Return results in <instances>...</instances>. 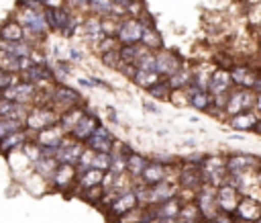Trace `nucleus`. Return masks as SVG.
<instances>
[{
	"label": "nucleus",
	"mask_w": 261,
	"mask_h": 223,
	"mask_svg": "<svg viewBox=\"0 0 261 223\" xmlns=\"http://www.w3.org/2000/svg\"><path fill=\"white\" fill-rule=\"evenodd\" d=\"M159 80H161V76H159L157 72H141V70H137L130 82H133L135 86H139V88L147 90V88H151L153 84H157Z\"/></svg>",
	"instance_id": "e433bc0d"
},
{
	"label": "nucleus",
	"mask_w": 261,
	"mask_h": 223,
	"mask_svg": "<svg viewBox=\"0 0 261 223\" xmlns=\"http://www.w3.org/2000/svg\"><path fill=\"white\" fill-rule=\"evenodd\" d=\"M190 76H192V72H190V63H184L175 74L167 76L165 82H167L169 90H186V88L190 86Z\"/></svg>",
	"instance_id": "7c9ffc66"
},
{
	"label": "nucleus",
	"mask_w": 261,
	"mask_h": 223,
	"mask_svg": "<svg viewBox=\"0 0 261 223\" xmlns=\"http://www.w3.org/2000/svg\"><path fill=\"white\" fill-rule=\"evenodd\" d=\"M24 31V37L27 41H41L47 37L49 33V27H47V20H45V14L43 10H27V8H20L18 12H14L12 16ZM35 45V43H33Z\"/></svg>",
	"instance_id": "f03ea898"
},
{
	"label": "nucleus",
	"mask_w": 261,
	"mask_h": 223,
	"mask_svg": "<svg viewBox=\"0 0 261 223\" xmlns=\"http://www.w3.org/2000/svg\"><path fill=\"white\" fill-rule=\"evenodd\" d=\"M98 55H100V63L106 65V68H110V70H118V68L122 65L118 49H108V51H102V53H98Z\"/></svg>",
	"instance_id": "ea45409f"
},
{
	"label": "nucleus",
	"mask_w": 261,
	"mask_h": 223,
	"mask_svg": "<svg viewBox=\"0 0 261 223\" xmlns=\"http://www.w3.org/2000/svg\"><path fill=\"white\" fill-rule=\"evenodd\" d=\"M77 84L84 86V88H104V90H110V84L104 82L102 78H96V76H90V78H77Z\"/></svg>",
	"instance_id": "c03bdc74"
},
{
	"label": "nucleus",
	"mask_w": 261,
	"mask_h": 223,
	"mask_svg": "<svg viewBox=\"0 0 261 223\" xmlns=\"http://www.w3.org/2000/svg\"><path fill=\"white\" fill-rule=\"evenodd\" d=\"M177 219H179L181 223H194V221H200L202 215H200V211H198V207H196L194 200H181ZM202 221H204V219H202Z\"/></svg>",
	"instance_id": "c9c22d12"
},
{
	"label": "nucleus",
	"mask_w": 261,
	"mask_h": 223,
	"mask_svg": "<svg viewBox=\"0 0 261 223\" xmlns=\"http://www.w3.org/2000/svg\"><path fill=\"white\" fill-rule=\"evenodd\" d=\"M29 139H31V133H27L24 129H22V131H16V133H12V135H8V137H4V139H0V155L10 158L12 153L20 151V147H22Z\"/></svg>",
	"instance_id": "393cba45"
},
{
	"label": "nucleus",
	"mask_w": 261,
	"mask_h": 223,
	"mask_svg": "<svg viewBox=\"0 0 261 223\" xmlns=\"http://www.w3.org/2000/svg\"><path fill=\"white\" fill-rule=\"evenodd\" d=\"M230 80H232V86L237 88H251L253 90V84L257 80V74L259 70L253 68L251 63H245V61H237L230 65Z\"/></svg>",
	"instance_id": "4468645a"
},
{
	"label": "nucleus",
	"mask_w": 261,
	"mask_h": 223,
	"mask_svg": "<svg viewBox=\"0 0 261 223\" xmlns=\"http://www.w3.org/2000/svg\"><path fill=\"white\" fill-rule=\"evenodd\" d=\"M39 4H43V6H57L55 4V0H37Z\"/></svg>",
	"instance_id": "864d4df0"
},
{
	"label": "nucleus",
	"mask_w": 261,
	"mask_h": 223,
	"mask_svg": "<svg viewBox=\"0 0 261 223\" xmlns=\"http://www.w3.org/2000/svg\"><path fill=\"white\" fill-rule=\"evenodd\" d=\"M179 207H181V198H179V196H171V198H167V200H163V203L151 205L153 215H155V221H157V219H171V217H177Z\"/></svg>",
	"instance_id": "a878e982"
},
{
	"label": "nucleus",
	"mask_w": 261,
	"mask_h": 223,
	"mask_svg": "<svg viewBox=\"0 0 261 223\" xmlns=\"http://www.w3.org/2000/svg\"><path fill=\"white\" fill-rule=\"evenodd\" d=\"M145 92H147V96H149V98H153V100H167L171 90H169V86H167L165 78H161L157 84H153V86H151V88H147Z\"/></svg>",
	"instance_id": "4c0bfd02"
},
{
	"label": "nucleus",
	"mask_w": 261,
	"mask_h": 223,
	"mask_svg": "<svg viewBox=\"0 0 261 223\" xmlns=\"http://www.w3.org/2000/svg\"><path fill=\"white\" fill-rule=\"evenodd\" d=\"M226 158V174H247V172H255L259 166V158L253 153H228Z\"/></svg>",
	"instance_id": "ddd939ff"
},
{
	"label": "nucleus",
	"mask_w": 261,
	"mask_h": 223,
	"mask_svg": "<svg viewBox=\"0 0 261 223\" xmlns=\"http://www.w3.org/2000/svg\"><path fill=\"white\" fill-rule=\"evenodd\" d=\"M43 14H45V20H47L49 31L59 33L65 39L77 35L80 20L71 14V10H67L63 6H45L43 8Z\"/></svg>",
	"instance_id": "f257e3e1"
},
{
	"label": "nucleus",
	"mask_w": 261,
	"mask_h": 223,
	"mask_svg": "<svg viewBox=\"0 0 261 223\" xmlns=\"http://www.w3.org/2000/svg\"><path fill=\"white\" fill-rule=\"evenodd\" d=\"M232 223H253V221H245V219H239V217H234V221Z\"/></svg>",
	"instance_id": "5fc2aeb1"
},
{
	"label": "nucleus",
	"mask_w": 261,
	"mask_h": 223,
	"mask_svg": "<svg viewBox=\"0 0 261 223\" xmlns=\"http://www.w3.org/2000/svg\"><path fill=\"white\" fill-rule=\"evenodd\" d=\"M24 125H22V119H2L0 117V139L16 133V131H22Z\"/></svg>",
	"instance_id": "58836bf2"
},
{
	"label": "nucleus",
	"mask_w": 261,
	"mask_h": 223,
	"mask_svg": "<svg viewBox=\"0 0 261 223\" xmlns=\"http://www.w3.org/2000/svg\"><path fill=\"white\" fill-rule=\"evenodd\" d=\"M155 223H181L177 217H171V219H157Z\"/></svg>",
	"instance_id": "8fccbe9b"
},
{
	"label": "nucleus",
	"mask_w": 261,
	"mask_h": 223,
	"mask_svg": "<svg viewBox=\"0 0 261 223\" xmlns=\"http://www.w3.org/2000/svg\"><path fill=\"white\" fill-rule=\"evenodd\" d=\"M77 194H80L86 203H90V205H96V207H98V203H100V198H102V194H104V186H102V184H98V186H90V188L77 190Z\"/></svg>",
	"instance_id": "a19ab883"
},
{
	"label": "nucleus",
	"mask_w": 261,
	"mask_h": 223,
	"mask_svg": "<svg viewBox=\"0 0 261 223\" xmlns=\"http://www.w3.org/2000/svg\"><path fill=\"white\" fill-rule=\"evenodd\" d=\"M75 178H77L75 166L57 164L53 174H51V178H49V186L53 190H59V192H71L75 188Z\"/></svg>",
	"instance_id": "f8f14e48"
},
{
	"label": "nucleus",
	"mask_w": 261,
	"mask_h": 223,
	"mask_svg": "<svg viewBox=\"0 0 261 223\" xmlns=\"http://www.w3.org/2000/svg\"><path fill=\"white\" fill-rule=\"evenodd\" d=\"M57 121H59V110L53 104H33V106H29V110L22 119V125H24V131L33 135L41 129L57 125Z\"/></svg>",
	"instance_id": "7ed1b4c3"
},
{
	"label": "nucleus",
	"mask_w": 261,
	"mask_h": 223,
	"mask_svg": "<svg viewBox=\"0 0 261 223\" xmlns=\"http://www.w3.org/2000/svg\"><path fill=\"white\" fill-rule=\"evenodd\" d=\"M84 143L82 141H75V139H71L69 135L59 143V147L55 149V162L57 164H69V166H75L77 164V160H80V155H82V151H84Z\"/></svg>",
	"instance_id": "2eb2a0df"
},
{
	"label": "nucleus",
	"mask_w": 261,
	"mask_h": 223,
	"mask_svg": "<svg viewBox=\"0 0 261 223\" xmlns=\"http://www.w3.org/2000/svg\"><path fill=\"white\" fill-rule=\"evenodd\" d=\"M241 196H243V194H241L234 186H230L228 182L220 184V186L216 188V209H218V213L234 215V209H237Z\"/></svg>",
	"instance_id": "dca6fc26"
},
{
	"label": "nucleus",
	"mask_w": 261,
	"mask_h": 223,
	"mask_svg": "<svg viewBox=\"0 0 261 223\" xmlns=\"http://www.w3.org/2000/svg\"><path fill=\"white\" fill-rule=\"evenodd\" d=\"M39 94H41V86H35L31 82H24V80H16L10 88H6L0 96L2 98H8V100H14L18 104H24V106H33L39 102Z\"/></svg>",
	"instance_id": "423d86ee"
},
{
	"label": "nucleus",
	"mask_w": 261,
	"mask_h": 223,
	"mask_svg": "<svg viewBox=\"0 0 261 223\" xmlns=\"http://www.w3.org/2000/svg\"><path fill=\"white\" fill-rule=\"evenodd\" d=\"M253 133H255V135H261V117H259V121L255 123V127H253Z\"/></svg>",
	"instance_id": "603ef678"
},
{
	"label": "nucleus",
	"mask_w": 261,
	"mask_h": 223,
	"mask_svg": "<svg viewBox=\"0 0 261 223\" xmlns=\"http://www.w3.org/2000/svg\"><path fill=\"white\" fill-rule=\"evenodd\" d=\"M22 39H27L24 31L14 18L6 20L4 25H0V41H22Z\"/></svg>",
	"instance_id": "72a5a7b5"
},
{
	"label": "nucleus",
	"mask_w": 261,
	"mask_h": 223,
	"mask_svg": "<svg viewBox=\"0 0 261 223\" xmlns=\"http://www.w3.org/2000/svg\"><path fill=\"white\" fill-rule=\"evenodd\" d=\"M55 166H57L55 158H45V155H41L39 160H35V162L31 164L35 176H37V178H43V180H47V182H49V178H51Z\"/></svg>",
	"instance_id": "473e14b6"
},
{
	"label": "nucleus",
	"mask_w": 261,
	"mask_h": 223,
	"mask_svg": "<svg viewBox=\"0 0 261 223\" xmlns=\"http://www.w3.org/2000/svg\"><path fill=\"white\" fill-rule=\"evenodd\" d=\"M167 102H171L173 106L186 108V106H188V92H186V90H171Z\"/></svg>",
	"instance_id": "a18cd8bd"
},
{
	"label": "nucleus",
	"mask_w": 261,
	"mask_h": 223,
	"mask_svg": "<svg viewBox=\"0 0 261 223\" xmlns=\"http://www.w3.org/2000/svg\"><path fill=\"white\" fill-rule=\"evenodd\" d=\"M110 164H112V153H106V151H94L92 168L102 170V172H108V170H110Z\"/></svg>",
	"instance_id": "37998d69"
},
{
	"label": "nucleus",
	"mask_w": 261,
	"mask_h": 223,
	"mask_svg": "<svg viewBox=\"0 0 261 223\" xmlns=\"http://www.w3.org/2000/svg\"><path fill=\"white\" fill-rule=\"evenodd\" d=\"M259 113L255 110V108H251V110H243V113H239V115H232V117H226L224 121H226V125L230 127V129H234V131H253V127H255V123L259 121Z\"/></svg>",
	"instance_id": "b1692460"
},
{
	"label": "nucleus",
	"mask_w": 261,
	"mask_h": 223,
	"mask_svg": "<svg viewBox=\"0 0 261 223\" xmlns=\"http://www.w3.org/2000/svg\"><path fill=\"white\" fill-rule=\"evenodd\" d=\"M143 31H145V25L141 23V18L128 16V18H122L118 23V29H116L114 37L120 45H135V43H141Z\"/></svg>",
	"instance_id": "1a4fd4ad"
},
{
	"label": "nucleus",
	"mask_w": 261,
	"mask_h": 223,
	"mask_svg": "<svg viewBox=\"0 0 261 223\" xmlns=\"http://www.w3.org/2000/svg\"><path fill=\"white\" fill-rule=\"evenodd\" d=\"M255 110L261 115V92L257 94V98H255Z\"/></svg>",
	"instance_id": "3c124183"
},
{
	"label": "nucleus",
	"mask_w": 261,
	"mask_h": 223,
	"mask_svg": "<svg viewBox=\"0 0 261 223\" xmlns=\"http://www.w3.org/2000/svg\"><path fill=\"white\" fill-rule=\"evenodd\" d=\"M135 68L141 70V72H155V51H145L137 61H135Z\"/></svg>",
	"instance_id": "79ce46f5"
},
{
	"label": "nucleus",
	"mask_w": 261,
	"mask_h": 223,
	"mask_svg": "<svg viewBox=\"0 0 261 223\" xmlns=\"http://www.w3.org/2000/svg\"><path fill=\"white\" fill-rule=\"evenodd\" d=\"M234 217L245 219V221H257L261 217V198L255 196H241L237 209H234Z\"/></svg>",
	"instance_id": "5701e85b"
},
{
	"label": "nucleus",
	"mask_w": 261,
	"mask_h": 223,
	"mask_svg": "<svg viewBox=\"0 0 261 223\" xmlns=\"http://www.w3.org/2000/svg\"><path fill=\"white\" fill-rule=\"evenodd\" d=\"M49 96H51V104H53L59 113L65 110V108L84 104L82 92L75 90V88H71V86H67V84H51Z\"/></svg>",
	"instance_id": "0eeeda50"
},
{
	"label": "nucleus",
	"mask_w": 261,
	"mask_h": 223,
	"mask_svg": "<svg viewBox=\"0 0 261 223\" xmlns=\"http://www.w3.org/2000/svg\"><path fill=\"white\" fill-rule=\"evenodd\" d=\"M141 45H145L149 51H159L163 47V37L155 27H145L143 37H141Z\"/></svg>",
	"instance_id": "f704fd0d"
},
{
	"label": "nucleus",
	"mask_w": 261,
	"mask_h": 223,
	"mask_svg": "<svg viewBox=\"0 0 261 223\" xmlns=\"http://www.w3.org/2000/svg\"><path fill=\"white\" fill-rule=\"evenodd\" d=\"M86 113V106L84 104H80V106H71V108H65V110H61L59 113V121H57V125L61 127V131L65 133V135H69V131L75 127V123L82 119V115Z\"/></svg>",
	"instance_id": "bb28decb"
},
{
	"label": "nucleus",
	"mask_w": 261,
	"mask_h": 223,
	"mask_svg": "<svg viewBox=\"0 0 261 223\" xmlns=\"http://www.w3.org/2000/svg\"><path fill=\"white\" fill-rule=\"evenodd\" d=\"M255 223H261V217H259V219H257V221H255Z\"/></svg>",
	"instance_id": "6e6d98bb"
},
{
	"label": "nucleus",
	"mask_w": 261,
	"mask_h": 223,
	"mask_svg": "<svg viewBox=\"0 0 261 223\" xmlns=\"http://www.w3.org/2000/svg\"><path fill=\"white\" fill-rule=\"evenodd\" d=\"M27 110H29V106L0 96V117L2 119H24Z\"/></svg>",
	"instance_id": "2f4dec72"
},
{
	"label": "nucleus",
	"mask_w": 261,
	"mask_h": 223,
	"mask_svg": "<svg viewBox=\"0 0 261 223\" xmlns=\"http://www.w3.org/2000/svg\"><path fill=\"white\" fill-rule=\"evenodd\" d=\"M20 80L24 82H31L35 86H51L55 84V76H53V68L49 61H43V63H31L29 68H24L20 74H18Z\"/></svg>",
	"instance_id": "9b49d317"
},
{
	"label": "nucleus",
	"mask_w": 261,
	"mask_h": 223,
	"mask_svg": "<svg viewBox=\"0 0 261 223\" xmlns=\"http://www.w3.org/2000/svg\"><path fill=\"white\" fill-rule=\"evenodd\" d=\"M102 180H104V172L102 170H96V168L82 170V172H77L73 192L84 190V188H90V186H98V184H102Z\"/></svg>",
	"instance_id": "cd10ccee"
},
{
	"label": "nucleus",
	"mask_w": 261,
	"mask_h": 223,
	"mask_svg": "<svg viewBox=\"0 0 261 223\" xmlns=\"http://www.w3.org/2000/svg\"><path fill=\"white\" fill-rule=\"evenodd\" d=\"M200 172H202L204 184H210V186L218 188L220 184L226 182V158L224 155H218V153L204 155L202 158Z\"/></svg>",
	"instance_id": "39448f33"
},
{
	"label": "nucleus",
	"mask_w": 261,
	"mask_h": 223,
	"mask_svg": "<svg viewBox=\"0 0 261 223\" xmlns=\"http://www.w3.org/2000/svg\"><path fill=\"white\" fill-rule=\"evenodd\" d=\"M143 108H145V110H149V113H153V115H157V113H159V106H157V104H153L151 100H145V102H143Z\"/></svg>",
	"instance_id": "de8ad7c7"
},
{
	"label": "nucleus",
	"mask_w": 261,
	"mask_h": 223,
	"mask_svg": "<svg viewBox=\"0 0 261 223\" xmlns=\"http://www.w3.org/2000/svg\"><path fill=\"white\" fill-rule=\"evenodd\" d=\"M206 223H214V221H206Z\"/></svg>",
	"instance_id": "4d7b16f0"
},
{
	"label": "nucleus",
	"mask_w": 261,
	"mask_h": 223,
	"mask_svg": "<svg viewBox=\"0 0 261 223\" xmlns=\"http://www.w3.org/2000/svg\"><path fill=\"white\" fill-rule=\"evenodd\" d=\"M137 205H139L137 194L133 192V188H128V190L118 192L116 198L104 209V213H106V215L110 217V221H112L114 217H118V215H122V213H126V211H130V209H135Z\"/></svg>",
	"instance_id": "412c9836"
},
{
	"label": "nucleus",
	"mask_w": 261,
	"mask_h": 223,
	"mask_svg": "<svg viewBox=\"0 0 261 223\" xmlns=\"http://www.w3.org/2000/svg\"><path fill=\"white\" fill-rule=\"evenodd\" d=\"M116 72H120V74H122V76H124L126 80H133V76H135L137 68H135L133 63H122V65H120V68H118Z\"/></svg>",
	"instance_id": "49530a36"
},
{
	"label": "nucleus",
	"mask_w": 261,
	"mask_h": 223,
	"mask_svg": "<svg viewBox=\"0 0 261 223\" xmlns=\"http://www.w3.org/2000/svg\"><path fill=\"white\" fill-rule=\"evenodd\" d=\"M255 98H257V92H253L251 88H237L234 86L226 94V100H224V106H222L224 119L226 117H232V115H239L243 110L255 108Z\"/></svg>",
	"instance_id": "20e7f679"
},
{
	"label": "nucleus",
	"mask_w": 261,
	"mask_h": 223,
	"mask_svg": "<svg viewBox=\"0 0 261 223\" xmlns=\"http://www.w3.org/2000/svg\"><path fill=\"white\" fill-rule=\"evenodd\" d=\"M186 61L181 59L179 51L175 49H165L161 47L159 51H155V72L161 76V78H167L171 74H175Z\"/></svg>",
	"instance_id": "9d476101"
},
{
	"label": "nucleus",
	"mask_w": 261,
	"mask_h": 223,
	"mask_svg": "<svg viewBox=\"0 0 261 223\" xmlns=\"http://www.w3.org/2000/svg\"><path fill=\"white\" fill-rule=\"evenodd\" d=\"M194 203L202 215L204 221H214V217L218 215V209H216V188L210 186V184H202L196 194H194Z\"/></svg>",
	"instance_id": "6e6552de"
},
{
	"label": "nucleus",
	"mask_w": 261,
	"mask_h": 223,
	"mask_svg": "<svg viewBox=\"0 0 261 223\" xmlns=\"http://www.w3.org/2000/svg\"><path fill=\"white\" fill-rule=\"evenodd\" d=\"M0 49L10 53V55H14V57H18V59H22V57H31L33 55L35 45L31 41H27V39H22V41H0Z\"/></svg>",
	"instance_id": "c85d7f7f"
},
{
	"label": "nucleus",
	"mask_w": 261,
	"mask_h": 223,
	"mask_svg": "<svg viewBox=\"0 0 261 223\" xmlns=\"http://www.w3.org/2000/svg\"><path fill=\"white\" fill-rule=\"evenodd\" d=\"M98 125H100L98 115L86 108V113L82 115V119H80V121L75 123V127L69 131V137H71V139H75V141L86 143V139L96 131V127H98Z\"/></svg>",
	"instance_id": "6ab92c4d"
},
{
	"label": "nucleus",
	"mask_w": 261,
	"mask_h": 223,
	"mask_svg": "<svg viewBox=\"0 0 261 223\" xmlns=\"http://www.w3.org/2000/svg\"><path fill=\"white\" fill-rule=\"evenodd\" d=\"M114 141H116V137H114V133L106 127V125H98L96 127V131L86 139V147H90L92 151H106V153H110L112 149H114Z\"/></svg>",
	"instance_id": "f3484780"
},
{
	"label": "nucleus",
	"mask_w": 261,
	"mask_h": 223,
	"mask_svg": "<svg viewBox=\"0 0 261 223\" xmlns=\"http://www.w3.org/2000/svg\"><path fill=\"white\" fill-rule=\"evenodd\" d=\"M234 86H232V80H230V72L224 70V68H216L210 72L208 76V86L206 90L212 94V96H220V94H226L230 92Z\"/></svg>",
	"instance_id": "a211bd4d"
},
{
	"label": "nucleus",
	"mask_w": 261,
	"mask_h": 223,
	"mask_svg": "<svg viewBox=\"0 0 261 223\" xmlns=\"http://www.w3.org/2000/svg\"><path fill=\"white\" fill-rule=\"evenodd\" d=\"M186 92H188V106H192L200 113H210V108L214 106V96L208 90L188 86Z\"/></svg>",
	"instance_id": "4be33fe9"
},
{
	"label": "nucleus",
	"mask_w": 261,
	"mask_h": 223,
	"mask_svg": "<svg viewBox=\"0 0 261 223\" xmlns=\"http://www.w3.org/2000/svg\"><path fill=\"white\" fill-rule=\"evenodd\" d=\"M147 162H149V158H147V155H143V153H139V151H135V149H133V151L126 155V160H124L126 176H128L130 180H137V178L141 176L143 168L147 166Z\"/></svg>",
	"instance_id": "c756f323"
},
{
	"label": "nucleus",
	"mask_w": 261,
	"mask_h": 223,
	"mask_svg": "<svg viewBox=\"0 0 261 223\" xmlns=\"http://www.w3.org/2000/svg\"><path fill=\"white\" fill-rule=\"evenodd\" d=\"M171 196H177V182L163 180V182H157L153 186H147L145 205H157V203H163Z\"/></svg>",
	"instance_id": "aec40b11"
},
{
	"label": "nucleus",
	"mask_w": 261,
	"mask_h": 223,
	"mask_svg": "<svg viewBox=\"0 0 261 223\" xmlns=\"http://www.w3.org/2000/svg\"><path fill=\"white\" fill-rule=\"evenodd\" d=\"M255 182H257L259 188H261V162H259V166H257V170H255Z\"/></svg>",
	"instance_id": "09e8293b"
}]
</instances>
